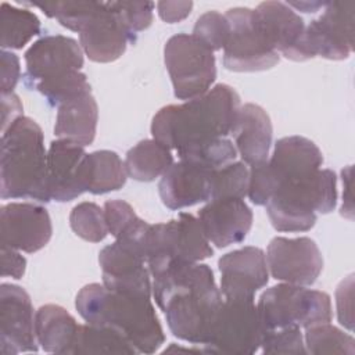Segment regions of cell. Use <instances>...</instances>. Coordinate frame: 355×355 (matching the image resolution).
Returning <instances> with one entry per match:
<instances>
[{
	"mask_svg": "<svg viewBox=\"0 0 355 355\" xmlns=\"http://www.w3.org/2000/svg\"><path fill=\"white\" fill-rule=\"evenodd\" d=\"M151 290L175 337L201 345L208 341L223 301L208 265L173 262L153 277Z\"/></svg>",
	"mask_w": 355,
	"mask_h": 355,
	"instance_id": "cell-1",
	"label": "cell"
},
{
	"mask_svg": "<svg viewBox=\"0 0 355 355\" xmlns=\"http://www.w3.org/2000/svg\"><path fill=\"white\" fill-rule=\"evenodd\" d=\"M240 110V97L225 83L183 104L161 108L153 118V139L169 150H183L226 137L232 133Z\"/></svg>",
	"mask_w": 355,
	"mask_h": 355,
	"instance_id": "cell-2",
	"label": "cell"
},
{
	"mask_svg": "<svg viewBox=\"0 0 355 355\" xmlns=\"http://www.w3.org/2000/svg\"><path fill=\"white\" fill-rule=\"evenodd\" d=\"M75 306L86 323L119 333L137 354H153L165 341L150 297L118 293L104 284L90 283L78 293Z\"/></svg>",
	"mask_w": 355,
	"mask_h": 355,
	"instance_id": "cell-3",
	"label": "cell"
},
{
	"mask_svg": "<svg viewBox=\"0 0 355 355\" xmlns=\"http://www.w3.org/2000/svg\"><path fill=\"white\" fill-rule=\"evenodd\" d=\"M1 198L51 200L47 178V153L40 126L28 116L15 119L1 135Z\"/></svg>",
	"mask_w": 355,
	"mask_h": 355,
	"instance_id": "cell-4",
	"label": "cell"
},
{
	"mask_svg": "<svg viewBox=\"0 0 355 355\" xmlns=\"http://www.w3.org/2000/svg\"><path fill=\"white\" fill-rule=\"evenodd\" d=\"M337 204V178L331 169H318L282 183L266 204L272 226L279 232L313 227L316 212L329 214Z\"/></svg>",
	"mask_w": 355,
	"mask_h": 355,
	"instance_id": "cell-5",
	"label": "cell"
},
{
	"mask_svg": "<svg viewBox=\"0 0 355 355\" xmlns=\"http://www.w3.org/2000/svg\"><path fill=\"white\" fill-rule=\"evenodd\" d=\"M257 309L262 331L329 323L333 316L329 294L290 283L263 291Z\"/></svg>",
	"mask_w": 355,
	"mask_h": 355,
	"instance_id": "cell-6",
	"label": "cell"
},
{
	"mask_svg": "<svg viewBox=\"0 0 355 355\" xmlns=\"http://www.w3.org/2000/svg\"><path fill=\"white\" fill-rule=\"evenodd\" d=\"M164 61L173 94L179 100L205 94L216 78L214 51L193 35L178 33L169 37L164 47Z\"/></svg>",
	"mask_w": 355,
	"mask_h": 355,
	"instance_id": "cell-7",
	"label": "cell"
},
{
	"mask_svg": "<svg viewBox=\"0 0 355 355\" xmlns=\"http://www.w3.org/2000/svg\"><path fill=\"white\" fill-rule=\"evenodd\" d=\"M230 36L223 47V65L234 72H257L279 62V54L270 44L255 10L230 8L225 14Z\"/></svg>",
	"mask_w": 355,
	"mask_h": 355,
	"instance_id": "cell-8",
	"label": "cell"
},
{
	"mask_svg": "<svg viewBox=\"0 0 355 355\" xmlns=\"http://www.w3.org/2000/svg\"><path fill=\"white\" fill-rule=\"evenodd\" d=\"M262 326L254 300H225L219 308L204 352L250 355L258 351Z\"/></svg>",
	"mask_w": 355,
	"mask_h": 355,
	"instance_id": "cell-9",
	"label": "cell"
},
{
	"mask_svg": "<svg viewBox=\"0 0 355 355\" xmlns=\"http://www.w3.org/2000/svg\"><path fill=\"white\" fill-rule=\"evenodd\" d=\"M354 1H327L323 12L305 26L302 47L306 60L348 58L354 50Z\"/></svg>",
	"mask_w": 355,
	"mask_h": 355,
	"instance_id": "cell-10",
	"label": "cell"
},
{
	"mask_svg": "<svg viewBox=\"0 0 355 355\" xmlns=\"http://www.w3.org/2000/svg\"><path fill=\"white\" fill-rule=\"evenodd\" d=\"M78 33L82 50L94 62L118 60L128 43L136 40V35L123 19L119 1H97Z\"/></svg>",
	"mask_w": 355,
	"mask_h": 355,
	"instance_id": "cell-11",
	"label": "cell"
},
{
	"mask_svg": "<svg viewBox=\"0 0 355 355\" xmlns=\"http://www.w3.org/2000/svg\"><path fill=\"white\" fill-rule=\"evenodd\" d=\"M24 82L29 89L65 78L83 67V50L72 37L62 35L43 36L25 53Z\"/></svg>",
	"mask_w": 355,
	"mask_h": 355,
	"instance_id": "cell-12",
	"label": "cell"
},
{
	"mask_svg": "<svg viewBox=\"0 0 355 355\" xmlns=\"http://www.w3.org/2000/svg\"><path fill=\"white\" fill-rule=\"evenodd\" d=\"M265 257L272 277L295 286L313 284L323 268L320 250L309 237H275Z\"/></svg>",
	"mask_w": 355,
	"mask_h": 355,
	"instance_id": "cell-13",
	"label": "cell"
},
{
	"mask_svg": "<svg viewBox=\"0 0 355 355\" xmlns=\"http://www.w3.org/2000/svg\"><path fill=\"white\" fill-rule=\"evenodd\" d=\"M0 344L4 355L37 351L31 297L15 284L0 287Z\"/></svg>",
	"mask_w": 355,
	"mask_h": 355,
	"instance_id": "cell-14",
	"label": "cell"
},
{
	"mask_svg": "<svg viewBox=\"0 0 355 355\" xmlns=\"http://www.w3.org/2000/svg\"><path fill=\"white\" fill-rule=\"evenodd\" d=\"M98 262L107 288L151 297L150 270L144 255L136 247L115 240L100 251Z\"/></svg>",
	"mask_w": 355,
	"mask_h": 355,
	"instance_id": "cell-15",
	"label": "cell"
},
{
	"mask_svg": "<svg viewBox=\"0 0 355 355\" xmlns=\"http://www.w3.org/2000/svg\"><path fill=\"white\" fill-rule=\"evenodd\" d=\"M0 214L3 245L32 254L50 241L53 226L44 207L32 202H10L1 207Z\"/></svg>",
	"mask_w": 355,
	"mask_h": 355,
	"instance_id": "cell-16",
	"label": "cell"
},
{
	"mask_svg": "<svg viewBox=\"0 0 355 355\" xmlns=\"http://www.w3.org/2000/svg\"><path fill=\"white\" fill-rule=\"evenodd\" d=\"M218 265L225 300H254V294L268 284L266 257L258 247H243L227 252Z\"/></svg>",
	"mask_w": 355,
	"mask_h": 355,
	"instance_id": "cell-17",
	"label": "cell"
},
{
	"mask_svg": "<svg viewBox=\"0 0 355 355\" xmlns=\"http://www.w3.org/2000/svg\"><path fill=\"white\" fill-rule=\"evenodd\" d=\"M83 146L54 140L47 153V178L51 200L72 201L86 191Z\"/></svg>",
	"mask_w": 355,
	"mask_h": 355,
	"instance_id": "cell-18",
	"label": "cell"
},
{
	"mask_svg": "<svg viewBox=\"0 0 355 355\" xmlns=\"http://www.w3.org/2000/svg\"><path fill=\"white\" fill-rule=\"evenodd\" d=\"M207 239L218 248L243 241L252 226V211L240 198L211 200L198 211Z\"/></svg>",
	"mask_w": 355,
	"mask_h": 355,
	"instance_id": "cell-19",
	"label": "cell"
},
{
	"mask_svg": "<svg viewBox=\"0 0 355 355\" xmlns=\"http://www.w3.org/2000/svg\"><path fill=\"white\" fill-rule=\"evenodd\" d=\"M212 171L182 159L172 164L158 184L164 205L169 209H182L209 201Z\"/></svg>",
	"mask_w": 355,
	"mask_h": 355,
	"instance_id": "cell-20",
	"label": "cell"
},
{
	"mask_svg": "<svg viewBox=\"0 0 355 355\" xmlns=\"http://www.w3.org/2000/svg\"><path fill=\"white\" fill-rule=\"evenodd\" d=\"M255 11L277 54L280 53L293 61L306 60L302 47L305 33L304 19L287 3L263 1Z\"/></svg>",
	"mask_w": 355,
	"mask_h": 355,
	"instance_id": "cell-21",
	"label": "cell"
},
{
	"mask_svg": "<svg viewBox=\"0 0 355 355\" xmlns=\"http://www.w3.org/2000/svg\"><path fill=\"white\" fill-rule=\"evenodd\" d=\"M268 168L277 187L288 180L304 178L320 168L323 155L319 147L302 136H287L276 141Z\"/></svg>",
	"mask_w": 355,
	"mask_h": 355,
	"instance_id": "cell-22",
	"label": "cell"
},
{
	"mask_svg": "<svg viewBox=\"0 0 355 355\" xmlns=\"http://www.w3.org/2000/svg\"><path fill=\"white\" fill-rule=\"evenodd\" d=\"M272 122L266 111L257 104L240 107L233 130L236 150L248 165L265 162L272 144Z\"/></svg>",
	"mask_w": 355,
	"mask_h": 355,
	"instance_id": "cell-23",
	"label": "cell"
},
{
	"mask_svg": "<svg viewBox=\"0 0 355 355\" xmlns=\"http://www.w3.org/2000/svg\"><path fill=\"white\" fill-rule=\"evenodd\" d=\"M98 107L90 92H85L58 107L54 135L79 146H89L96 136Z\"/></svg>",
	"mask_w": 355,
	"mask_h": 355,
	"instance_id": "cell-24",
	"label": "cell"
},
{
	"mask_svg": "<svg viewBox=\"0 0 355 355\" xmlns=\"http://www.w3.org/2000/svg\"><path fill=\"white\" fill-rule=\"evenodd\" d=\"M78 329L75 318L60 305L47 304L36 311V338L46 352L69 354Z\"/></svg>",
	"mask_w": 355,
	"mask_h": 355,
	"instance_id": "cell-25",
	"label": "cell"
},
{
	"mask_svg": "<svg viewBox=\"0 0 355 355\" xmlns=\"http://www.w3.org/2000/svg\"><path fill=\"white\" fill-rule=\"evenodd\" d=\"M171 258L173 262L196 263L212 255L214 251L198 218L189 212H180L178 219H171Z\"/></svg>",
	"mask_w": 355,
	"mask_h": 355,
	"instance_id": "cell-26",
	"label": "cell"
},
{
	"mask_svg": "<svg viewBox=\"0 0 355 355\" xmlns=\"http://www.w3.org/2000/svg\"><path fill=\"white\" fill-rule=\"evenodd\" d=\"M125 162L110 150H98L86 154L85 158V186L86 191L104 194L121 189L126 182Z\"/></svg>",
	"mask_w": 355,
	"mask_h": 355,
	"instance_id": "cell-27",
	"label": "cell"
},
{
	"mask_svg": "<svg viewBox=\"0 0 355 355\" xmlns=\"http://www.w3.org/2000/svg\"><path fill=\"white\" fill-rule=\"evenodd\" d=\"M173 164L171 150L155 139L137 143L126 153L125 168L130 178L139 182H153L162 176Z\"/></svg>",
	"mask_w": 355,
	"mask_h": 355,
	"instance_id": "cell-28",
	"label": "cell"
},
{
	"mask_svg": "<svg viewBox=\"0 0 355 355\" xmlns=\"http://www.w3.org/2000/svg\"><path fill=\"white\" fill-rule=\"evenodd\" d=\"M69 354H115L135 355L136 349L119 333L93 324H79L75 341Z\"/></svg>",
	"mask_w": 355,
	"mask_h": 355,
	"instance_id": "cell-29",
	"label": "cell"
},
{
	"mask_svg": "<svg viewBox=\"0 0 355 355\" xmlns=\"http://www.w3.org/2000/svg\"><path fill=\"white\" fill-rule=\"evenodd\" d=\"M1 49H22L33 36L40 32L39 18L29 10L1 3Z\"/></svg>",
	"mask_w": 355,
	"mask_h": 355,
	"instance_id": "cell-30",
	"label": "cell"
},
{
	"mask_svg": "<svg viewBox=\"0 0 355 355\" xmlns=\"http://www.w3.org/2000/svg\"><path fill=\"white\" fill-rule=\"evenodd\" d=\"M305 329V349L309 354L352 355L355 352L354 337L329 323H319Z\"/></svg>",
	"mask_w": 355,
	"mask_h": 355,
	"instance_id": "cell-31",
	"label": "cell"
},
{
	"mask_svg": "<svg viewBox=\"0 0 355 355\" xmlns=\"http://www.w3.org/2000/svg\"><path fill=\"white\" fill-rule=\"evenodd\" d=\"M250 169L244 162H230L214 169L211 176V200L240 198L248 194ZM209 200V201H211Z\"/></svg>",
	"mask_w": 355,
	"mask_h": 355,
	"instance_id": "cell-32",
	"label": "cell"
},
{
	"mask_svg": "<svg viewBox=\"0 0 355 355\" xmlns=\"http://www.w3.org/2000/svg\"><path fill=\"white\" fill-rule=\"evenodd\" d=\"M69 225L76 236L90 243L103 241L108 233L104 209L89 201L80 202L72 208Z\"/></svg>",
	"mask_w": 355,
	"mask_h": 355,
	"instance_id": "cell-33",
	"label": "cell"
},
{
	"mask_svg": "<svg viewBox=\"0 0 355 355\" xmlns=\"http://www.w3.org/2000/svg\"><path fill=\"white\" fill-rule=\"evenodd\" d=\"M178 155L182 161H189L208 169H218L233 162L237 157V150L229 139L222 137L183 150Z\"/></svg>",
	"mask_w": 355,
	"mask_h": 355,
	"instance_id": "cell-34",
	"label": "cell"
},
{
	"mask_svg": "<svg viewBox=\"0 0 355 355\" xmlns=\"http://www.w3.org/2000/svg\"><path fill=\"white\" fill-rule=\"evenodd\" d=\"M193 36L212 51L220 50L226 46L230 36L229 21L218 11H208L196 21Z\"/></svg>",
	"mask_w": 355,
	"mask_h": 355,
	"instance_id": "cell-35",
	"label": "cell"
},
{
	"mask_svg": "<svg viewBox=\"0 0 355 355\" xmlns=\"http://www.w3.org/2000/svg\"><path fill=\"white\" fill-rule=\"evenodd\" d=\"M263 354H305V343L300 327H284L262 331Z\"/></svg>",
	"mask_w": 355,
	"mask_h": 355,
	"instance_id": "cell-36",
	"label": "cell"
},
{
	"mask_svg": "<svg viewBox=\"0 0 355 355\" xmlns=\"http://www.w3.org/2000/svg\"><path fill=\"white\" fill-rule=\"evenodd\" d=\"M276 191V183L268 168L266 161L251 165L248 197L255 205H266Z\"/></svg>",
	"mask_w": 355,
	"mask_h": 355,
	"instance_id": "cell-37",
	"label": "cell"
},
{
	"mask_svg": "<svg viewBox=\"0 0 355 355\" xmlns=\"http://www.w3.org/2000/svg\"><path fill=\"white\" fill-rule=\"evenodd\" d=\"M103 209L108 233H111L115 239L123 234L132 225L139 220L135 209L123 200H108L105 201Z\"/></svg>",
	"mask_w": 355,
	"mask_h": 355,
	"instance_id": "cell-38",
	"label": "cell"
},
{
	"mask_svg": "<svg viewBox=\"0 0 355 355\" xmlns=\"http://www.w3.org/2000/svg\"><path fill=\"white\" fill-rule=\"evenodd\" d=\"M154 6L155 4L151 1H119V8L123 19L135 35L147 29L151 25Z\"/></svg>",
	"mask_w": 355,
	"mask_h": 355,
	"instance_id": "cell-39",
	"label": "cell"
},
{
	"mask_svg": "<svg viewBox=\"0 0 355 355\" xmlns=\"http://www.w3.org/2000/svg\"><path fill=\"white\" fill-rule=\"evenodd\" d=\"M352 276L343 280L336 291L338 320L348 330H352Z\"/></svg>",
	"mask_w": 355,
	"mask_h": 355,
	"instance_id": "cell-40",
	"label": "cell"
},
{
	"mask_svg": "<svg viewBox=\"0 0 355 355\" xmlns=\"http://www.w3.org/2000/svg\"><path fill=\"white\" fill-rule=\"evenodd\" d=\"M19 60L11 51H1V94L12 93L19 79Z\"/></svg>",
	"mask_w": 355,
	"mask_h": 355,
	"instance_id": "cell-41",
	"label": "cell"
},
{
	"mask_svg": "<svg viewBox=\"0 0 355 355\" xmlns=\"http://www.w3.org/2000/svg\"><path fill=\"white\" fill-rule=\"evenodd\" d=\"M25 268L26 259L18 252V250L1 244V276L21 279L25 273Z\"/></svg>",
	"mask_w": 355,
	"mask_h": 355,
	"instance_id": "cell-42",
	"label": "cell"
},
{
	"mask_svg": "<svg viewBox=\"0 0 355 355\" xmlns=\"http://www.w3.org/2000/svg\"><path fill=\"white\" fill-rule=\"evenodd\" d=\"M158 14L162 21L168 24H175L184 19L193 8L191 1H158Z\"/></svg>",
	"mask_w": 355,
	"mask_h": 355,
	"instance_id": "cell-43",
	"label": "cell"
},
{
	"mask_svg": "<svg viewBox=\"0 0 355 355\" xmlns=\"http://www.w3.org/2000/svg\"><path fill=\"white\" fill-rule=\"evenodd\" d=\"M1 105H3L1 128L3 130H6L15 119L22 116V104L17 94L7 93V94H1Z\"/></svg>",
	"mask_w": 355,
	"mask_h": 355,
	"instance_id": "cell-44",
	"label": "cell"
},
{
	"mask_svg": "<svg viewBox=\"0 0 355 355\" xmlns=\"http://www.w3.org/2000/svg\"><path fill=\"white\" fill-rule=\"evenodd\" d=\"M327 1H291L287 3L290 7L295 10H301L304 12H316L319 8H323Z\"/></svg>",
	"mask_w": 355,
	"mask_h": 355,
	"instance_id": "cell-45",
	"label": "cell"
}]
</instances>
